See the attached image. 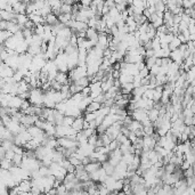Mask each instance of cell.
I'll list each match as a JSON object with an SVG mask.
<instances>
[{"instance_id": "cell-13", "label": "cell", "mask_w": 195, "mask_h": 195, "mask_svg": "<svg viewBox=\"0 0 195 195\" xmlns=\"http://www.w3.org/2000/svg\"><path fill=\"white\" fill-rule=\"evenodd\" d=\"M100 109H102V104H99L97 102H92L91 104L88 105V107L86 110V113H96Z\"/></svg>"}, {"instance_id": "cell-8", "label": "cell", "mask_w": 195, "mask_h": 195, "mask_svg": "<svg viewBox=\"0 0 195 195\" xmlns=\"http://www.w3.org/2000/svg\"><path fill=\"white\" fill-rule=\"evenodd\" d=\"M0 17L2 21H7V22H10V21H15L17 17V14L15 13H9L6 10H0Z\"/></svg>"}, {"instance_id": "cell-45", "label": "cell", "mask_w": 195, "mask_h": 195, "mask_svg": "<svg viewBox=\"0 0 195 195\" xmlns=\"http://www.w3.org/2000/svg\"><path fill=\"white\" fill-rule=\"evenodd\" d=\"M191 86H192V87H195V80H193V81L191 82Z\"/></svg>"}, {"instance_id": "cell-6", "label": "cell", "mask_w": 195, "mask_h": 195, "mask_svg": "<svg viewBox=\"0 0 195 195\" xmlns=\"http://www.w3.org/2000/svg\"><path fill=\"white\" fill-rule=\"evenodd\" d=\"M169 57L171 58L172 62H175V63H177V64L182 65V63H184V57H182V54L180 52L179 49H176V50H174V52H171Z\"/></svg>"}, {"instance_id": "cell-43", "label": "cell", "mask_w": 195, "mask_h": 195, "mask_svg": "<svg viewBox=\"0 0 195 195\" xmlns=\"http://www.w3.org/2000/svg\"><path fill=\"white\" fill-rule=\"evenodd\" d=\"M147 195H156V192L154 188H148L147 189Z\"/></svg>"}, {"instance_id": "cell-4", "label": "cell", "mask_w": 195, "mask_h": 195, "mask_svg": "<svg viewBox=\"0 0 195 195\" xmlns=\"http://www.w3.org/2000/svg\"><path fill=\"white\" fill-rule=\"evenodd\" d=\"M85 117H77L75 120H74V122L72 124V128L75 130L77 132H80V131H82V130L85 129Z\"/></svg>"}, {"instance_id": "cell-21", "label": "cell", "mask_w": 195, "mask_h": 195, "mask_svg": "<svg viewBox=\"0 0 195 195\" xmlns=\"http://www.w3.org/2000/svg\"><path fill=\"white\" fill-rule=\"evenodd\" d=\"M23 159H24V156L22 155V154H15V156H14L13 160H12L14 167H21L22 163H23Z\"/></svg>"}, {"instance_id": "cell-40", "label": "cell", "mask_w": 195, "mask_h": 195, "mask_svg": "<svg viewBox=\"0 0 195 195\" xmlns=\"http://www.w3.org/2000/svg\"><path fill=\"white\" fill-rule=\"evenodd\" d=\"M6 153H7V151L5 150L4 147H1V146H0V159H1V161L6 159Z\"/></svg>"}, {"instance_id": "cell-7", "label": "cell", "mask_w": 195, "mask_h": 195, "mask_svg": "<svg viewBox=\"0 0 195 195\" xmlns=\"http://www.w3.org/2000/svg\"><path fill=\"white\" fill-rule=\"evenodd\" d=\"M98 37H99V33L92 27H89L86 31V38L89 41H98Z\"/></svg>"}, {"instance_id": "cell-2", "label": "cell", "mask_w": 195, "mask_h": 195, "mask_svg": "<svg viewBox=\"0 0 195 195\" xmlns=\"http://www.w3.org/2000/svg\"><path fill=\"white\" fill-rule=\"evenodd\" d=\"M38 119L39 117H35V115H23V117L21 119V124H23V126H25L26 128H29V127H31V126H34L35 122L38 121Z\"/></svg>"}, {"instance_id": "cell-35", "label": "cell", "mask_w": 195, "mask_h": 195, "mask_svg": "<svg viewBox=\"0 0 195 195\" xmlns=\"http://www.w3.org/2000/svg\"><path fill=\"white\" fill-rule=\"evenodd\" d=\"M74 117H65L64 119V124L63 126H66V127H72V124H73V122H74Z\"/></svg>"}, {"instance_id": "cell-42", "label": "cell", "mask_w": 195, "mask_h": 195, "mask_svg": "<svg viewBox=\"0 0 195 195\" xmlns=\"http://www.w3.org/2000/svg\"><path fill=\"white\" fill-rule=\"evenodd\" d=\"M143 15L145 16V17H146V18H147V20H148V18L151 17V15H152V14H151V13H150V10H148V9L146 8V9H144Z\"/></svg>"}, {"instance_id": "cell-44", "label": "cell", "mask_w": 195, "mask_h": 195, "mask_svg": "<svg viewBox=\"0 0 195 195\" xmlns=\"http://www.w3.org/2000/svg\"><path fill=\"white\" fill-rule=\"evenodd\" d=\"M78 195H89V193L87 192V191H81V192H79Z\"/></svg>"}, {"instance_id": "cell-46", "label": "cell", "mask_w": 195, "mask_h": 195, "mask_svg": "<svg viewBox=\"0 0 195 195\" xmlns=\"http://www.w3.org/2000/svg\"><path fill=\"white\" fill-rule=\"evenodd\" d=\"M193 65H195V54L193 55Z\"/></svg>"}, {"instance_id": "cell-37", "label": "cell", "mask_w": 195, "mask_h": 195, "mask_svg": "<svg viewBox=\"0 0 195 195\" xmlns=\"http://www.w3.org/2000/svg\"><path fill=\"white\" fill-rule=\"evenodd\" d=\"M105 6L107 7L109 9H113V8H115L117 5H115V1H112V0H109V1H105Z\"/></svg>"}, {"instance_id": "cell-19", "label": "cell", "mask_w": 195, "mask_h": 195, "mask_svg": "<svg viewBox=\"0 0 195 195\" xmlns=\"http://www.w3.org/2000/svg\"><path fill=\"white\" fill-rule=\"evenodd\" d=\"M113 86H114V79L104 81V82H102V90H103V92H107Z\"/></svg>"}, {"instance_id": "cell-11", "label": "cell", "mask_w": 195, "mask_h": 195, "mask_svg": "<svg viewBox=\"0 0 195 195\" xmlns=\"http://www.w3.org/2000/svg\"><path fill=\"white\" fill-rule=\"evenodd\" d=\"M100 168H102V163H100V162H97V163H92V162H91L90 164H88V165H85V169H86V171H87L88 174H92V172L97 171V170L100 169Z\"/></svg>"}, {"instance_id": "cell-25", "label": "cell", "mask_w": 195, "mask_h": 195, "mask_svg": "<svg viewBox=\"0 0 195 195\" xmlns=\"http://www.w3.org/2000/svg\"><path fill=\"white\" fill-rule=\"evenodd\" d=\"M13 167H14L13 162H12L10 160H7V159H5V160H2V161H1V169L10 170Z\"/></svg>"}, {"instance_id": "cell-23", "label": "cell", "mask_w": 195, "mask_h": 195, "mask_svg": "<svg viewBox=\"0 0 195 195\" xmlns=\"http://www.w3.org/2000/svg\"><path fill=\"white\" fill-rule=\"evenodd\" d=\"M15 146V144L10 140H1V147H4L6 151H12Z\"/></svg>"}, {"instance_id": "cell-38", "label": "cell", "mask_w": 195, "mask_h": 195, "mask_svg": "<svg viewBox=\"0 0 195 195\" xmlns=\"http://www.w3.org/2000/svg\"><path fill=\"white\" fill-rule=\"evenodd\" d=\"M139 75L142 77V79H145V78H147L148 75H150V70L146 67V69H144L143 71H140L139 72Z\"/></svg>"}, {"instance_id": "cell-15", "label": "cell", "mask_w": 195, "mask_h": 195, "mask_svg": "<svg viewBox=\"0 0 195 195\" xmlns=\"http://www.w3.org/2000/svg\"><path fill=\"white\" fill-rule=\"evenodd\" d=\"M46 21H47V25H50V26H55L56 24H58L59 21H58V17L56 16V15H54V14H49L47 17H46Z\"/></svg>"}, {"instance_id": "cell-32", "label": "cell", "mask_w": 195, "mask_h": 195, "mask_svg": "<svg viewBox=\"0 0 195 195\" xmlns=\"http://www.w3.org/2000/svg\"><path fill=\"white\" fill-rule=\"evenodd\" d=\"M61 10H62V14H72V6L65 5L63 2V6L61 8Z\"/></svg>"}, {"instance_id": "cell-30", "label": "cell", "mask_w": 195, "mask_h": 195, "mask_svg": "<svg viewBox=\"0 0 195 195\" xmlns=\"http://www.w3.org/2000/svg\"><path fill=\"white\" fill-rule=\"evenodd\" d=\"M57 195H69V191L64 186V184H62L59 187H57Z\"/></svg>"}, {"instance_id": "cell-24", "label": "cell", "mask_w": 195, "mask_h": 195, "mask_svg": "<svg viewBox=\"0 0 195 195\" xmlns=\"http://www.w3.org/2000/svg\"><path fill=\"white\" fill-rule=\"evenodd\" d=\"M156 61H157V58H156L155 56H154V57H150V58H146V59H145L146 67H147L148 70H151L153 66H155V65H156Z\"/></svg>"}, {"instance_id": "cell-33", "label": "cell", "mask_w": 195, "mask_h": 195, "mask_svg": "<svg viewBox=\"0 0 195 195\" xmlns=\"http://www.w3.org/2000/svg\"><path fill=\"white\" fill-rule=\"evenodd\" d=\"M182 6L185 9H191V8H193L195 6V1L194 0H192V1H182Z\"/></svg>"}, {"instance_id": "cell-22", "label": "cell", "mask_w": 195, "mask_h": 195, "mask_svg": "<svg viewBox=\"0 0 195 195\" xmlns=\"http://www.w3.org/2000/svg\"><path fill=\"white\" fill-rule=\"evenodd\" d=\"M14 34L10 31H0V41L1 44H5L7 40L9 39L10 37H13Z\"/></svg>"}, {"instance_id": "cell-36", "label": "cell", "mask_w": 195, "mask_h": 195, "mask_svg": "<svg viewBox=\"0 0 195 195\" xmlns=\"http://www.w3.org/2000/svg\"><path fill=\"white\" fill-rule=\"evenodd\" d=\"M117 148H120V144L117 143V140H113V142L110 144V146H109V150L114 151V150H117Z\"/></svg>"}, {"instance_id": "cell-47", "label": "cell", "mask_w": 195, "mask_h": 195, "mask_svg": "<svg viewBox=\"0 0 195 195\" xmlns=\"http://www.w3.org/2000/svg\"><path fill=\"white\" fill-rule=\"evenodd\" d=\"M192 168H193V170H194V174H195V163L193 164V165H192Z\"/></svg>"}, {"instance_id": "cell-29", "label": "cell", "mask_w": 195, "mask_h": 195, "mask_svg": "<svg viewBox=\"0 0 195 195\" xmlns=\"http://www.w3.org/2000/svg\"><path fill=\"white\" fill-rule=\"evenodd\" d=\"M69 160H70V162H71V164H73V165H74L75 168H77V167H79V165H81V164H82V161H81V160H79L78 157H75V156H74V155H72L71 157L69 159Z\"/></svg>"}, {"instance_id": "cell-18", "label": "cell", "mask_w": 195, "mask_h": 195, "mask_svg": "<svg viewBox=\"0 0 195 195\" xmlns=\"http://www.w3.org/2000/svg\"><path fill=\"white\" fill-rule=\"evenodd\" d=\"M182 45V41L179 40V38H178V37H175L174 40L171 41V44L169 45L170 52H174V50H176V49H178V48H179Z\"/></svg>"}, {"instance_id": "cell-20", "label": "cell", "mask_w": 195, "mask_h": 195, "mask_svg": "<svg viewBox=\"0 0 195 195\" xmlns=\"http://www.w3.org/2000/svg\"><path fill=\"white\" fill-rule=\"evenodd\" d=\"M74 83L80 86L81 88L85 89V88H87V87L90 86V81H89V79L87 78V77H85V78H82V79H79L78 81H74Z\"/></svg>"}, {"instance_id": "cell-26", "label": "cell", "mask_w": 195, "mask_h": 195, "mask_svg": "<svg viewBox=\"0 0 195 195\" xmlns=\"http://www.w3.org/2000/svg\"><path fill=\"white\" fill-rule=\"evenodd\" d=\"M134 160H135V154H126L122 156V161L128 165L134 162Z\"/></svg>"}, {"instance_id": "cell-14", "label": "cell", "mask_w": 195, "mask_h": 195, "mask_svg": "<svg viewBox=\"0 0 195 195\" xmlns=\"http://www.w3.org/2000/svg\"><path fill=\"white\" fill-rule=\"evenodd\" d=\"M102 168L105 170V172H106V175L107 176H112L114 174V171H115V167H113L112 164H110L109 161L102 163Z\"/></svg>"}, {"instance_id": "cell-12", "label": "cell", "mask_w": 195, "mask_h": 195, "mask_svg": "<svg viewBox=\"0 0 195 195\" xmlns=\"http://www.w3.org/2000/svg\"><path fill=\"white\" fill-rule=\"evenodd\" d=\"M73 29H75L77 30V32L78 33H81V32H86L88 29H89V26L87 23H83V22H78V21H75V25ZM77 33V34H78Z\"/></svg>"}, {"instance_id": "cell-3", "label": "cell", "mask_w": 195, "mask_h": 195, "mask_svg": "<svg viewBox=\"0 0 195 195\" xmlns=\"http://www.w3.org/2000/svg\"><path fill=\"white\" fill-rule=\"evenodd\" d=\"M17 188L20 189L21 194L22 193H27V192H31L32 191V182L31 180H22V182L17 185Z\"/></svg>"}, {"instance_id": "cell-1", "label": "cell", "mask_w": 195, "mask_h": 195, "mask_svg": "<svg viewBox=\"0 0 195 195\" xmlns=\"http://www.w3.org/2000/svg\"><path fill=\"white\" fill-rule=\"evenodd\" d=\"M15 70L12 69L10 66L5 63V62H1V66H0V75H1V79H6V78H12L15 74Z\"/></svg>"}, {"instance_id": "cell-16", "label": "cell", "mask_w": 195, "mask_h": 195, "mask_svg": "<svg viewBox=\"0 0 195 195\" xmlns=\"http://www.w3.org/2000/svg\"><path fill=\"white\" fill-rule=\"evenodd\" d=\"M160 117V112L156 109H152V110L148 111V119L152 123H154L155 121H157V119Z\"/></svg>"}, {"instance_id": "cell-9", "label": "cell", "mask_w": 195, "mask_h": 195, "mask_svg": "<svg viewBox=\"0 0 195 195\" xmlns=\"http://www.w3.org/2000/svg\"><path fill=\"white\" fill-rule=\"evenodd\" d=\"M55 80L58 83H61V85H69V74L67 73H63V72H58Z\"/></svg>"}, {"instance_id": "cell-27", "label": "cell", "mask_w": 195, "mask_h": 195, "mask_svg": "<svg viewBox=\"0 0 195 195\" xmlns=\"http://www.w3.org/2000/svg\"><path fill=\"white\" fill-rule=\"evenodd\" d=\"M83 117H85V120L87 122H92V121H95L96 119H97V114L96 113H85L83 114Z\"/></svg>"}, {"instance_id": "cell-41", "label": "cell", "mask_w": 195, "mask_h": 195, "mask_svg": "<svg viewBox=\"0 0 195 195\" xmlns=\"http://www.w3.org/2000/svg\"><path fill=\"white\" fill-rule=\"evenodd\" d=\"M137 65V69H138V71H143L144 69H146V63L145 62H140V63H138Z\"/></svg>"}, {"instance_id": "cell-10", "label": "cell", "mask_w": 195, "mask_h": 195, "mask_svg": "<svg viewBox=\"0 0 195 195\" xmlns=\"http://www.w3.org/2000/svg\"><path fill=\"white\" fill-rule=\"evenodd\" d=\"M54 117H55V126H63L64 124L65 115L59 111L54 110Z\"/></svg>"}, {"instance_id": "cell-17", "label": "cell", "mask_w": 195, "mask_h": 195, "mask_svg": "<svg viewBox=\"0 0 195 195\" xmlns=\"http://www.w3.org/2000/svg\"><path fill=\"white\" fill-rule=\"evenodd\" d=\"M128 129H129L130 131H132V132H135V131H137V130H139V129H144V126L142 124V122L134 120V121L130 123L129 127H128Z\"/></svg>"}, {"instance_id": "cell-39", "label": "cell", "mask_w": 195, "mask_h": 195, "mask_svg": "<svg viewBox=\"0 0 195 195\" xmlns=\"http://www.w3.org/2000/svg\"><path fill=\"white\" fill-rule=\"evenodd\" d=\"M15 156V152H14L13 150L12 151H7V153H6V159L7 160H13V157Z\"/></svg>"}, {"instance_id": "cell-5", "label": "cell", "mask_w": 195, "mask_h": 195, "mask_svg": "<svg viewBox=\"0 0 195 195\" xmlns=\"http://www.w3.org/2000/svg\"><path fill=\"white\" fill-rule=\"evenodd\" d=\"M65 117H72L74 119H77V117H83V115H82V111L79 110L77 106H72V107H67Z\"/></svg>"}, {"instance_id": "cell-34", "label": "cell", "mask_w": 195, "mask_h": 195, "mask_svg": "<svg viewBox=\"0 0 195 195\" xmlns=\"http://www.w3.org/2000/svg\"><path fill=\"white\" fill-rule=\"evenodd\" d=\"M195 174H194V170H193V168L191 167L189 169L185 170L184 171V178H191V177H194Z\"/></svg>"}, {"instance_id": "cell-31", "label": "cell", "mask_w": 195, "mask_h": 195, "mask_svg": "<svg viewBox=\"0 0 195 195\" xmlns=\"http://www.w3.org/2000/svg\"><path fill=\"white\" fill-rule=\"evenodd\" d=\"M188 23H185V22H182L178 25V31H179V33H184L185 31H187L188 30Z\"/></svg>"}, {"instance_id": "cell-28", "label": "cell", "mask_w": 195, "mask_h": 195, "mask_svg": "<svg viewBox=\"0 0 195 195\" xmlns=\"http://www.w3.org/2000/svg\"><path fill=\"white\" fill-rule=\"evenodd\" d=\"M152 44H153V50H159V49H161V41H160V38L155 37L154 39L152 40Z\"/></svg>"}]
</instances>
